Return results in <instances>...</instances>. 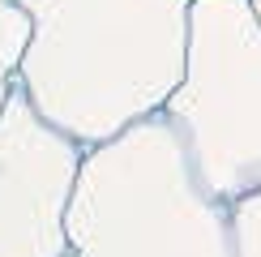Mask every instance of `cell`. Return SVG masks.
Here are the masks:
<instances>
[{"label": "cell", "instance_id": "1", "mask_svg": "<svg viewBox=\"0 0 261 257\" xmlns=\"http://www.w3.org/2000/svg\"><path fill=\"white\" fill-rule=\"evenodd\" d=\"M30 47L17 82L77 146L159 116L184 82L193 0H17Z\"/></svg>", "mask_w": 261, "mask_h": 257}, {"label": "cell", "instance_id": "2", "mask_svg": "<svg viewBox=\"0 0 261 257\" xmlns=\"http://www.w3.org/2000/svg\"><path fill=\"white\" fill-rule=\"evenodd\" d=\"M69 257H236L231 201L197 176L163 112L86 150Z\"/></svg>", "mask_w": 261, "mask_h": 257}, {"label": "cell", "instance_id": "3", "mask_svg": "<svg viewBox=\"0 0 261 257\" xmlns=\"http://www.w3.org/2000/svg\"><path fill=\"white\" fill-rule=\"evenodd\" d=\"M163 116L223 201L261 189V21L248 0H193L189 64Z\"/></svg>", "mask_w": 261, "mask_h": 257}, {"label": "cell", "instance_id": "4", "mask_svg": "<svg viewBox=\"0 0 261 257\" xmlns=\"http://www.w3.org/2000/svg\"><path fill=\"white\" fill-rule=\"evenodd\" d=\"M86 146L13 86L0 107V257H69V201Z\"/></svg>", "mask_w": 261, "mask_h": 257}, {"label": "cell", "instance_id": "5", "mask_svg": "<svg viewBox=\"0 0 261 257\" xmlns=\"http://www.w3.org/2000/svg\"><path fill=\"white\" fill-rule=\"evenodd\" d=\"M26 47H30V13L17 0H0V107L9 103L17 86Z\"/></svg>", "mask_w": 261, "mask_h": 257}, {"label": "cell", "instance_id": "6", "mask_svg": "<svg viewBox=\"0 0 261 257\" xmlns=\"http://www.w3.org/2000/svg\"><path fill=\"white\" fill-rule=\"evenodd\" d=\"M231 232H236V257H261V189L231 201Z\"/></svg>", "mask_w": 261, "mask_h": 257}, {"label": "cell", "instance_id": "7", "mask_svg": "<svg viewBox=\"0 0 261 257\" xmlns=\"http://www.w3.org/2000/svg\"><path fill=\"white\" fill-rule=\"evenodd\" d=\"M248 5H253V13H257V21H261V0H248Z\"/></svg>", "mask_w": 261, "mask_h": 257}]
</instances>
